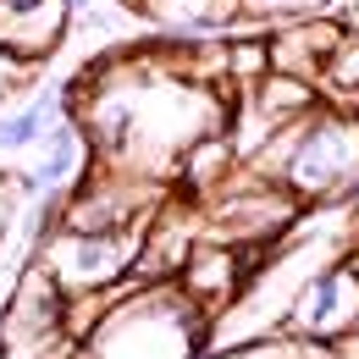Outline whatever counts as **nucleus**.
I'll use <instances>...</instances> for the list:
<instances>
[{
    "instance_id": "nucleus-12",
    "label": "nucleus",
    "mask_w": 359,
    "mask_h": 359,
    "mask_svg": "<svg viewBox=\"0 0 359 359\" xmlns=\"http://www.w3.org/2000/svg\"><path fill=\"white\" fill-rule=\"evenodd\" d=\"M39 83H45V78H39V61H22V55H6V50H0V111L17 105L22 94H34Z\"/></svg>"
},
{
    "instance_id": "nucleus-13",
    "label": "nucleus",
    "mask_w": 359,
    "mask_h": 359,
    "mask_svg": "<svg viewBox=\"0 0 359 359\" xmlns=\"http://www.w3.org/2000/svg\"><path fill=\"white\" fill-rule=\"evenodd\" d=\"M332 0H243V17H276V22H293V17H310Z\"/></svg>"
},
{
    "instance_id": "nucleus-10",
    "label": "nucleus",
    "mask_w": 359,
    "mask_h": 359,
    "mask_svg": "<svg viewBox=\"0 0 359 359\" xmlns=\"http://www.w3.org/2000/svg\"><path fill=\"white\" fill-rule=\"evenodd\" d=\"M315 94H320V100H343V105L359 100V28L354 22L343 28L337 45L326 50V61H320V72H315Z\"/></svg>"
},
{
    "instance_id": "nucleus-6",
    "label": "nucleus",
    "mask_w": 359,
    "mask_h": 359,
    "mask_svg": "<svg viewBox=\"0 0 359 359\" xmlns=\"http://www.w3.org/2000/svg\"><path fill=\"white\" fill-rule=\"evenodd\" d=\"M282 332L299 337V343H337V337L359 332V266L354 260L315 266L304 276V287L293 293Z\"/></svg>"
},
{
    "instance_id": "nucleus-8",
    "label": "nucleus",
    "mask_w": 359,
    "mask_h": 359,
    "mask_svg": "<svg viewBox=\"0 0 359 359\" xmlns=\"http://www.w3.org/2000/svg\"><path fill=\"white\" fill-rule=\"evenodd\" d=\"M67 0H0V50L22 61H45L67 39Z\"/></svg>"
},
{
    "instance_id": "nucleus-9",
    "label": "nucleus",
    "mask_w": 359,
    "mask_h": 359,
    "mask_svg": "<svg viewBox=\"0 0 359 359\" xmlns=\"http://www.w3.org/2000/svg\"><path fill=\"white\" fill-rule=\"evenodd\" d=\"M166 34H222L243 17V0H133Z\"/></svg>"
},
{
    "instance_id": "nucleus-3",
    "label": "nucleus",
    "mask_w": 359,
    "mask_h": 359,
    "mask_svg": "<svg viewBox=\"0 0 359 359\" xmlns=\"http://www.w3.org/2000/svg\"><path fill=\"white\" fill-rule=\"evenodd\" d=\"M255 177L304 205H337L359 194V105L315 100L282 133L255 149Z\"/></svg>"
},
{
    "instance_id": "nucleus-14",
    "label": "nucleus",
    "mask_w": 359,
    "mask_h": 359,
    "mask_svg": "<svg viewBox=\"0 0 359 359\" xmlns=\"http://www.w3.org/2000/svg\"><path fill=\"white\" fill-rule=\"evenodd\" d=\"M17 205H22V194H17V182L0 172V243L11 238V222H17Z\"/></svg>"
},
{
    "instance_id": "nucleus-15",
    "label": "nucleus",
    "mask_w": 359,
    "mask_h": 359,
    "mask_svg": "<svg viewBox=\"0 0 359 359\" xmlns=\"http://www.w3.org/2000/svg\"><path fill=\"white\" fill-rule=\"evenodd\" d=\"M67 11H72V17H89V11H94V0H67Z\"/></svg>"
},
{
    "instance_id": "nucleus-7",
    "label": "nucleus",
    "mask_w": 359,
    "mask_h": 359,
    "mask_svg": "<svg viewBox=\"0 0 359 359\" xmlns=\"http://www.w3.org/2000/svg\"><path fill=\"white\" fill-rule=\"evenodd\" d=\"M61 116H72V89L67 83H39L34 94H22L17 105H6L0 111V172L11 177L45 144V133Z\"/></svg>"
},
{
    "instance_id": "nucleus-4",
    "label": "nucleus",
    "mask_w": 359,
    "mask_h": 359,
    "mask_svg": "<svg viewBox=\"0 0 359 359\" xmlns=\"http://www.w3.org/2000/svg\"><path fill=\"white\" fill-rule=\"evenodd\" d=\"M138 243L144 226H116V232H72L55 226L39 243V266L55 276V287L67 299H89V293H111L116 282H128L138 266Z\"/></svg>"
},
{
    "instance_id": "nucleus-16",
    "label": "nucleus",
    "mask_w": 359,
    "mask_h": 359,
    "mask_svg": "<svg viewBox=\"0 0 359 359\" xmlns=\"http://www.w3.org/2000/svg\"><path fill=\"white\" fill-rule=\"evenodd\" d=\"M354 28H359V6H354Z\"/></svg>"
},
{
    "instance_id": "nucleus-11",
    "label": "nucleus",
    "mask_w": 359,
    "mask_h": 359,
    "mask_svg": "<svg viewBox=\"0 0 359 359\" xmlns=\"http://www.w3.org/2000/svg\"><path fill=\"white\" fill-rule=\"evenodd\" d=\"M205 359H315L310 343L287 337V332H271V337H249V343H232V348H210Z\"/></svg>"
},
{
    "instance_id": "nucleus-1",
    "label": "nucleus",
    "mask_w": 359,
    "mask_h": 359,
    "mask_svg": "<svg viewBox=\"0 0 359 359\" xmlns=\"http://www.w3.org/2000/svg\"><path fill=\"white\" fill-rule=\"evenodd\" d=\"M72 116L100 166L149 182L177 172L194 144L226 133V105L205 72L144 50L94 61L89 78L72 83Z\"/></svg>"
},
{
    "instance_id": "nucleus-5",
    "label": "nucleus",
    "mask_w": 359,
    "mask_h": 359,
    "mask_svg": "<svg viewBox=\"0 0 359 359\" xmlns=\"http://www.w3.org/2000/svg\"><path fill=\"white\" fill-rule=\"evenodd\" d=\"M72 299L55 287L39 260L17 271L11 299L0 304V359H55L61 348L72 354Z\"/></svg>"
},
{
    "instance_id": "nucleus-2",
    "label": "nucleus",
    "mask_w": 359,
    "mask_h": 359,
    "mask_svg": "<svg viewBox=\"0 0 359 359\" xmlns=\"http://www.w3.org/2000/svg\"><path fill=\"white\" fill-rule=\"evenodd\" d=\"M210 332V310L188 299L177 276H161L111 293L67 359H205Z\"/></svg>"
}]
</instances>
